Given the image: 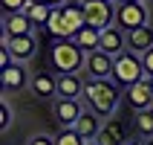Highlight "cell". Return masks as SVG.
I'll list each match as a JSON object with an SVG mask.
<instances>
[{
  "label": "cell",
  "mask_w": 153,
  "mask_h": 145,
  "mask_svg": "<svg viewBox=\"0 0 153 145\" xmlns=\"http://www.w3.org/2000/svg\"><path fill=\"white\" fill-rule=\"evenodd\" d=\"M113 64H116V58H113L110 52L104 50H93L87 52V78H113Z\"/></svg>",
  "instance_id": "cell-8"
},
{
  "label": "cell",
  "mask_w": 153,
  "mask_h": 145,
  "mask_svg": "<svg viewBox=\"0 0 153 145\" xmlns=\"http://www.w3.org/2000/svg\"><path fill=\"white\" fill-rule=\"evenodd\" d=\"M46 32H49L55 41H64V38H69L67 23H64V12H61V9H52L49 20H46Z\"/></svg>",
  "instance_id": "cell-21"
},
{
  "label": "cell",
  "mask_w": 153,
  "mask_h": 145,
  "mask_svg": "<svg viewBox=\"0 0 153 145\" xmlns=\"http://www.w3.org/2000/svg\"><path fill=\"white\" fill-rule=\"evenodd\" d=\"M110 3H119V0H110Z\"/></svg>",
  "instance_id": "cell-34"
},
{
  "label": "cell",
  "mask_w": 153,
  "mask_h": 145,
  "mask_svg": "<svg viewBox=\"0 0 153 145\" xmlns=\"http://www.w3.org/2000/svg\"><path fill=\"white\" fill-rule=\"evenodd\" d=\"M142 64H145V73H147V76H153V47L147 52H142Z\"/></svg>",
  "instance_id": "cell-27"
},
{
  "label": "cell",
  "mask_w": 153,
  "mask_h": 145,
  "mask_svg": "<svg viewBox=\"0 0 153 145\" xmlns=\"http://www.w3.org/2000/svg\"><path fill=\"white\" fill-rule=\"evenodd\" d=\"M38 26L29 20L26 12H12V15H3V32L9 38H17V35H35Z\"/></svg>",
  "instance_id": "cell-16"
},
{
  "label": "cell",
  "mask_w": 153,
  "mask_h": 145,
  "mask_svg": "<svg viewBox=\"0 0 153 145\" xmlns=\"http://www.w3.org/2000/svg\"><path fill=\"white\" fill-rule=\"evenodd\" d=\"M101 125H104V119L98 116V113H93L90 107H87V110L81 113V119H78L72 128H75L78 134L87 139V142H90V139H98V134H101Z\"/></svg>",
  "instance_id": "cell-17"
},
{
  "label": "cell",
  "mask_w": 153,
  "mask_h": 145,
  "mask_svg": "<svg viewBox=\"0 0 153 145\" xmlns=\"http://www.w3.org/2000/svg\"><path fill=\"white\" fill-rule=\"evenodd\" d=\"M55 145H87V139L78 134L75 128H61L55 134Z\"/></svg>",
  "instance_id": "cell-23"
},
{
  "label": "cell",
  "mask_w": 153,
  "mask_h": 145,
  "mask_svg": "<svg viewBox=\"0 0 153 145\" xmlns=\"http://www.w3.org/2000/svg\"><path fill=\"white\" fill-rule=\"evenodd\" d=\"M147 81H150V87H153V76H147Z\"/></svg>",
  "instance_id": "cell-33"
},
{
  "label": "cell",
  "mask_w": 153,
  "mask_h": 145,
  "mask_svg": "<svg viewBox=\"0 0 153 145\" xmlns=\"http://www.w3.org/2000/svg\"><path fill=\"white\" fill-rule=\"evenodd\" d=\"M101 145H130V128L124 119H104L101 134H98Z\"/></svg>",
  "instance_id": "cell-9"
},
{
  "label": "cell",
  "mask_w": 153,
  "mask_h": 145,
  "mask_svg": "<svg viewBox=\"0 0 153 145\" xmlns=\"http://www.w3.org/2000/svg\"><path fill=\"white\" fill-rule=\"evenodd\" d=\"M87 78L84 73H61L58 76V99H84Z\"/></svg>",
  "instance_id": "cell-13"
},
{
  "label": "cell",
  "mask_w": 153,
  "mask_h": 145,
  "mask_svg": "<svg viewBox=\"0 0 153 145\" xmlns=\"http://www.w3.org/2000/svg\"><path fill=\"white\" fill-rule=\"evenodd\" d=\"M130 145H145V142H142V139H136V142H130Z\"/></svg>",
  "instance_id": "cell-32"
},
{
  "label": "cell",
  "mask_w": 153,
  "mask_h": 145,
  "mask_svg": "<svg viewBox=\"0 0 153 145\" xmlns=\"http://www.w3.org/2000/svg\"><path fill=\"white\" fill-rule=\"evenodd\" d=\"M87 145H101V142H98V139H90V142H87Z\"/></svg>",
  "instance_id": "cell-30"
},
{
  "label": "cell",
  "mask_w": 153,
  "mask_h": 145,
  "mask_svg": "<svg viewBox=\"0 0 153 145\" xmlns=\"http://www.w3.org/2000/svg\"><path fill=\"white\" fill-rule=\"evenodd\" d=\"M72 41H75L84 52H93V50H98V47H101V29H95V26H84V29H81Z\"/></svg>",
  "instance_id": "cell-19"
},
{
  "label": "cell",
  "mask_w": 153,
  "mask_h": 145,
  "mask_svg": "<svg viewBox=\"0 0 153 145\" xmlns=\"http://www.w3.org/2000/svg\"><path fill=\"white\" fill-rule=\"evenodd\" d=\"M81 3H84L87 26L107 29L116 23V3H110V0H81Z\"/></svg>",
  "instance_id": "cell-5"
},
{
  "label": "cell",
  "mask_w": 153,
  "mask_h": 145,
  "mask_svg": "<svg viewBox=\"0 0 153 145\" xmlns=\"http://www.w3.org/2000/svg\"><path fill=\"white\" fill-rule=\"evenodd\" d=\"M145 64H142V55L124 50L121 55H116V64H113V81L119 87H133L139 81H145Z\"/></svg>",
  "instance_id": "cell-3"
},
{
  "label": "cell",
  "mask_w": 153,
  "mask_h": 145,
  "mask_svg": "<svg viewBox=\"0 0 153 145\" xmlns=\"http://www.w3.org/2000/svg\"><path fill=\"white\" fill-rule=\"evenodd\" d=\"M23 12L29 15V20H32L35 26H46V20H49V15H52V6L43 3V0H29Z\"/></svg>",
  "instance_id": "cell-20"
},
{
  "label": "cell",
  "mask_w": 153,
  "mask_h": 145,
  "mask_svg": "<svg viewBox=\"0 0 153 145\" xmlns=\"http://www.w3.org/2000/svg\"><path fill=\"white\" fill-rule=\"evenodd\" d=\"M26 145H55V137H46V134H35V137L26 139Z\"/></svg>",
  "instance_id": "cell-26"
},
{
  "label": "cell",
  "mask_w": 153,
  "mask_h": 145,
  "mask_svg": "<svg viewBox=\"0 0 153 145\" xmlns=\"http://www.w3.org/2000/svg\"><path fill=\"white\" fill-rule=\"evenodd\" d=\"M98 50L110 52L113 58H116V55H121V52L127 50V32H124V29H119L116 23L107 26V29H101V47H98Z\"/></svg>",
  "instance_id": "cell-15"
},
{
  "label": "cell",
  "mask_w": 153,
  "mask_h": 145,
  "mask_svg": "<svg viewBox=\"0 0 153 145\" xmlns=\"http://www.w3.org/2000/svg\"><path fill=\"white\" fill-rule=\"evenodd\" d=\"M61 12H64V23H67L69 38H75V35L87 26L84 3H81V0H69V3H64V6H61Z\"/></svg>",
  "instance_id": "cell-14"
},
{
  "label": "cell",
  "mask_w": 153,
  "mask_h": 145,
  "mask_svg": "<svg viewBox=\"0 0 153 145\" xmlns=\"http://www.w3.org/2000/svg\"><path fill=\"white\" fill-rule=\"evenodd\" d=\"M49 64L55 67V73H84L87 70V52L78 47L72 38L55 41L49 50Z\"/></svg>",
  "instance_id": "cell-2"
},
{
  "label": "cell",
  "mask_w": 153,
  "mask_h": 145,
  "mask_svg": "<svg viewBox=\"0 0 153 145\" xmlns=\"http://www.w3.org/2000/svg\"><path fill=\"white\" fill-rule=\"evenodd\" d=\"M0 81H3V90L6 93H20V90H26L29 87V73H26V64H20V61H15L12 67L0 70Z\"/></svg>",
  "instance_id": "cell-10"
},
{
  "label": "cell",
  "mask_w": 153,
  "mask_h": 145,
  "mask_svg": "<svg viewBox=\"0 0 153 145\" xmlns=\"http://www.w3.org/2000/svg\"><path fill=\"white\" fill-rule=\"evenodd\" d=\"M119 3H145V0H119Z\"/></svg>",
  "instance_id": "cell-29"
},
{
  "label": "cell",
  "mask_w": 153,
  "mask_h": 145,
  "mask_svg": "<svg viewBox=\"0 0 153 145\" xmlns=\"http://www.w3.org/2000/svg\"><path fill=\"white\" fill-rule=\"evenodd\" d=\"M84 99L93 113H98L101 119H113V113L121 102V87L113 78H87Z\"/></svg>",
  "instance_id": "cell-1"
},
{
  "label": "cell",
  "mask_w": 153,
  "mask_h": 145,
  "mask_svg": "<svg viewBox=\"0 0 153 145\" xmlns=\"http://www.w3.org/2000/svg\"><path fill=\"white\" fill-rule=\"evenodd\" d=\"M142 142H145V145H153V137H150V139H142Z\"/></svg>",
  "instance_id": "cell-31"
},
{
  "label": "cell",
  "mask_w": 153,
  "mask_h": 145,
  "mask_svg": "<svg viewBox=\"0 0 153 145\" xmlns=\"http://www.w3.org/2000/svg\"><path fill=\"white\" fill-rule=\"evenodd\" d=\"M29 90H32V96H38V99L55 102V99H58V76H52V73L41 70V73H35V76H32Z\"/></svg>",
  "instance_id": "cell-11"
},
{
  "label": "cell",
  "mask_w": 153,
  "mask_h": 145,
  "mask_svg": "<svg viewBox=\"0 0 153 145\" xmlns=\"http://www.w3.org/2000/svg\"><path fill=\"white\" fill-rule=\"evenodd\" d=\"M26 3H29V0H0V6H3L6 15H12V12H23Z\"/></svg>",
  "instance_id": "cell-25"
},
{
  "label": "cell",
  "mask_w": 153,
  "mask_h": 145,
  "mask_svg": "<svg viewBox=\"0 0 153 145\" xmlns=\"http://www.w3.org/2000/svg\"><path fill=\"white\" fill-rule=\"evenodd\" d=\"M150 20V9L147 3H116V26L124 32L142 29Z\"/></svg>",
  "instance_id": "cell-4"
},
{
  "label": "cell",
  "mask_w": 153,
  "mask_h": 145,
  "mask_svg": "<svg viewBox=\"0 0 153 145\" xmlns=\"http://www.w3.org/2000/svg\"><path fill=\"white\" fill-rule=\"evenodd\" d=\"M0 47H6V50L12 52V58L20 61V64H29V61L38 55V38H35V35H17V38H9V35L3 32Z\"/></svg>",
  "instance_id": "cell-6"
},
{
  "label": "cell",
  "mask_w": 153,
  "mask_h": 145,
  "mask_svg": "<svg viewBox=\"0 0 153 145\" xmlns=\"http://www.w3.org/2000/svg\"><path fill=\"white\" fill-rule=\"evenodd\" d=\"M124 99H127V104H130L136 113H142V110H153V87H150V81L145 78V81H139V84L127 87Z\"/></svg>",
  "instance_id": "cell-12"
},
{
  "label": "cell",
  "mask_w": 153,
  "mask_h": 145,
  "mask_svg": "<svg viewBox=\"0 0 153 145\" xmlns=\"http://www.w3.org/2000/svg\"><path fill=\"white\" fill-rule=\"evenodd\" d=\"M43 3H49L52 9H61V6H64V3H69V0H43Z\"/></svg>",
  "instance_id": "cell-28"
},
{
  "label": "cell",
  "mask_w": 153,
  "mask_h": 145,
  "mask_svg": "<svg viewBox=\"0 0 153 145\" xmlns=\"http://www.w3.org/2000/svg\"><path fill=\"white\" fill-rule=\"evenodd\" d=\"M81 113H84L81 99H55L52 102V116H55V122L61 128H72L81 119Z\"/></svg>",
  "instance_id": "cell-7"
},
{
  "label": "cell",
  "mask_w": 153,
  "mask_h": 145,
  "mask_svg": "<svg viewBox=\"0 0 153 145\" xmlns=\"http://www.w3.org/2000/svg\"><path fill=\"white\" fill-rule=\"evenodd\" d=\"M12 122H15V110H12L9 99H3V104H0V128L9 131V128H12Z\"/></svg>",
  "instance_id": "cell-24"
},
{
  "label": "cell",
  "mask_w": 153,
  "mask_h": 145,
  "mask_svg": "<svg viewBox=\"0 0 153 145\" xmlns=\"http://www.w3.org/2000/svg\"><path fill=\"white\" fill-rule=\"evenodd\" d=\"M150 47H153V29H150V26H142V29L127 32V50L130 52L142 55V52H147Z\"/></svg>",
  "instance_id": "cell-18"
},
{
  "label": "cell",
  "mask_w": 153,
  "mask_h": 145,
  "mask_svg": "<svg viewBox=\"0 0 153 145\" xmlns=\"http://www.w3.org/2000/svg\"><path fill=\"white\" fill-rule=\"evenodd\" d=\"M133 125H136L139 139H150L153 137V110H142L133 116Z\"/></svg>",
  "instance_id": "cell-22"
}]
</instances>
